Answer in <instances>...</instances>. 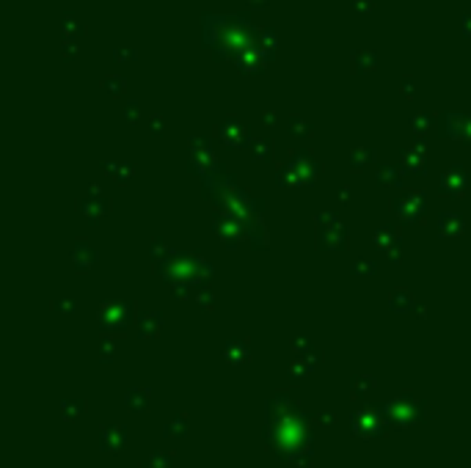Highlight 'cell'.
<instances>
[{"mask_svg": "<svg viewBox=\"0 0 471 468\" xmlns=\"http://www.w3.org/2000/svg\"><path fill=\"white\" fill-rule=\"evenodd\" d=\"M265 443L282 463H295L301 455L314 452V427L312 419L301 410V405L287 397L276 394L268 403L265 416Z\"/></svg>", "mask_w": 471, "mask_h": 468, "instance_id": "1", "label": "cell"}, {"mask_svg": "<svg viewBox=\"0 0 471 468\" xmlns=\"http://www.w3.org/2000/svg\"><path fill=\"white\" fill-rule=\"evenodd\" d=\"M389 427H391V419L383 405H367L350 413V433L356 438H364V441L383 438L389 433Z\"/></svg>", "mask_w": 471, "mask_h": 468, "instance_id": "2", "label": "cell"}, {"mask_svg": "<svg viewBox=\"0 0 471 468\" xmlns=\"http://www.w3.org/2000/svg\"><path fill=\"white\" fill-rule=\"evenodd\" d=\"M383 407H386L391 424H397V427H416L425 422V400H416L413 394L391 397Z\"/></svg>", "mask_w": 471, "mask_h": 468, "instance_id": "3", "label": "cell"}, {"mask_svg": "<svg viewBox=\"0 0 471 468\" xmlns=\"http://www.w3.org/2000/svg\"><path fill=\"white\" fill-rule=\"evenodd\" d=\"M130 441V430L125 424H102L99 427V446L108 455H119Z\"/></svg>", "mask_w": 471, "mask_h": 468, "instance_id": "4", "label": "cell"}, {"mask_svg": "<svg viewBox=\"0 0 471 468\" xmlns=\"http://www.w3.org/2000/svg\"><path fill=\"white\" fill-rule=\"evenodd\" d=\"M125 403L132 413H146V410H149V403H152V391H149L146 386L130 388V391H127V397H125Z\"/></svg>", "mask_w": 471, "mask_h": 468, "instance_id": "5", "label": "cell"}, {"mask_svg": "<svg viewBox=\"0 0 471 468\" xmlns=\"http://www.w3.org/2000/svg\"><path fill=\"white\" fill-rule=\"evenodd\" d=\"M163 436L165 438H185L188 436V416H177L171 422L163 424Z\"/></svg>", "mask_w": 471, "mask_h": 468, "instance_id": "6", "label": "cell"}, {"mask_svg": "<svg viewBox=\"0 0 471 468\" xmlns=\"http://www.w3.org/2000/svg\"><path fill=\"white\" fill-rule=\"evenodd\" d=\"M83 410H86V403H83V400H63L61 403V419H66V422H75V419H80V416H83Z\"/></svg>", "mask_w": 471, "mask_h": 468, "instance_id": "7", "label": "cell"}, {"mask_svg": "<svg viewBox=\"0 0 471 468\" xmlns=\"http://www.w3.org/2000/svg\"><path fill=\"white\" fill-rule=\"evenodd\" d=\"M141 468H174V457L165 452H155L141 463Z\"/></svg>", "mask_w": 471, "mask_h": 468, "instance_id": "8", "label": "cell"}, {"mask_svg": "<svg viewBox=\"0 0 471 468\" xmlns=\"http://www.w3.org/2000/svg\"><path fill=\"white\" fill-rule=\"evenodd\" d=\"M372 386H375V380H372V377H353V383H350L353 397H367Z\"/></svg>", "mask_w": 471, "mask_h": 468, "instance_id": "9", "label": "cell"}, {"mask_svg": "<svg viewBox=\"0 0 471 468\" xmlns=\"http://www.w3.org/2000/svg\"><path fill=\"white\" fill-rule=\"evenodd\" d=\"M240 342H232L226 347V358L229 361H249V353H246V347H237Z\"/></svg>", "mask_w": 471, "mask_h": 468, "instance_id": "10", "label": "cell"}, {"mask_svg": "<svg viewBox=\"0 0 471 468\" xmlns=\"http://www.w3.org/2000/svg\"><path fill=\"white\" fill-rule=\"evenodd\" d=\"M295 468H314V452H309V455H301V457L295 460Z\"/></svg>", "mask_w": 471, "mask_h": 468, "instance_id": "11", "label": "cell"}, {"mask_svg": "<svg viewBox=\"0 0 471 468\" xmlns=\"http://www.w3.org/2000/svg\"><path fill=\"white\" fill-rule=\"evenodd\" d=\"M317 422L320 424H334V413H317Z\"/></svg>", "mask_w": 471, "mask_h": 468, "instance_id": "12", "label": "cell"}]
</instances>
